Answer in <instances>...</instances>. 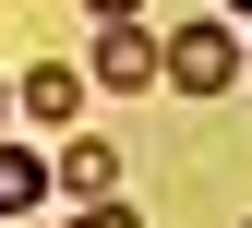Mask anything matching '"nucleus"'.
<instances>
[{"label": "nucleus", "instance_id": "1", "mask_svg": "<svg viewBox=\"0 0 252 228\" xmlns=\"http://www.w3.org/2000/svg\"><path fill=\"white\" fill-rule=\"evenodd\" d=\"M156 72H168L180 96H228L240 84V36L228 24H180V36H156Z\"/></svg>", "mask_w": 252, "mask_h": 228}, {"label": "nucleus", "instance_id": "2", "mask_svg": "<svg viewBox=\"0 0 252 228\" xmlns=\"http://www.w3.org/2000/svg\"><path fill=\"white\" fill-rule=\"evenodd\" d=\"M96 84H108V96L156 84V36H144V24H96Z\"/></svg>", "mask_w": 252, "mask_h": 228}, {"label": "nucleus", "instance_id": "3", "mask_svg": "<svg viewBox=\"0 0 252 228\" xmlns=\"http://www.w3.org/2000/svg\"><path fill=\"white\" fill-rule=\"evenodd\" d=\"M12 108L24 120H84V72H72V60H36V72L12 84Z\"/></svg>", "mask_w": 252, "mask_h": 228}, {"label": "nucleus", "instance_id": "4", "mask_svg": "<svg viewBox=\"0 0 252 228\" xmlns=\"http://www.w3.org/2000/svg\"><path fill=\"white\" fill-rule=\"evenodd\" d=\"M48 180H72L84 204H108V192H120V144H108V132H72V144H60V168H48Z\"/></svg>", "mask_w": 252, "mask_h": 228}, {"label": "nucleus", "instance_id": "5", "mask_svg": "<svg viewBox=\"0 0 252 228\" xmlns=\"http://www.w3.org/2000/svg\"><path fill=\"white\" fill-rule=\"evenodd\" d=\"M48 192H60V180H48V156H36V144H0V216H36Z\"/></svg>", "mask_w": 252, "mask_h": 228}, {"label": "nucleus", "instance_id": "6", "mask_svg": "<svg viewBox=\"0 0 252 228\" xmlns=\"http://www.w3.org/2000/svg\"><path fill=\"white\" fill-rule=\"evenodd\" d=\"M60 228H144V216H132V204L108 192V204H84V216H60Z\"/></svg>", "mask_w": 252, "mask_h": 228}, {"label": "nucleus", "instance_id": "7", "mask_svg": "<svg viewBox=\"0 0 252 228\" xmlns=\"http://www.w3.org/2000/svg\"><path fill=\"white\" fill-rule=\"evenodd\" d=\"M96 24H132V0H96Z\"/></svg>", "mask_w": 252, "mask_h": 228}, {"label": "nucleus", "instance_id": "8", "mask_svg": "<svg viewBox=\"0 0 252 228\" xmlns=\"http://www.w3.org/2000/svg\"><path fill=\"white\" fill-rule=\"evenodd\" d=\"M240 72H252V36H240Z\"/></svg>", "mask_w": 252, "mask_h": 228}, {"label": "nucleus", "instance_id": "9", "mask_svg": "<svg viewBox=\"0 0 252 228\" xmlns=\"http://www.w3.org/2000/svg\"><path fill=\"white\" fill-rule=\"evenodd\" d=\"M228 12H252V0H228Z\"/></svg>", "mask_w": 252, "mask_h": 228}]
</instances>
